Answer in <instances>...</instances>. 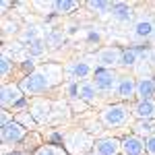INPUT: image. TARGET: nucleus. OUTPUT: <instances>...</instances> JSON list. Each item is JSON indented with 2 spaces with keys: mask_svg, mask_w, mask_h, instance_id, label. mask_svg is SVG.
<instances>
[{
  "mask_svg": "<svg viewBox=\"0 0 155 155\" xmlns=\"http://www.w3.org/2000/svg\"><path fill=\"white\" fill-rule=\"evenodd\" d=\"M50 71H52V66L44 71H35L27 74L25 79H21V83H19L21 91L25 95H35V93H44L46 89H50L54 85V79H50Z\"/></svg>",
  "mask_w": 155,
  "mask_h": 155,
  "instance_id": "obj_1",
  "label": "nucleus"
},
{
  "mask_svg": "<svg viewBox=\"0 0 155 155\" xmlns=\"http://www.w3.org/2000/svg\"><path fill=\"white\" fill-rule=\"evenodd\" d=\"M128 116H130V112H128V107L122 106V104H112V106L104 107V112H101V122L110 126V128H114V126H124L126 122H128Z\"/></svg>",
  "mask_w": 155,
  "mask_h": 155,
  "instance_id": "obj_2",
  "label": "nucleus"
},
{
  "mask_svg": "<svg viewBox=\"0 0 155 155\" xmlns=\"http://www.w3.org/2000/svg\"><path fill=\"white\" fill-rule=\"evenodd\" d=\"M118 79L120 77H116V72L110 71V68H97L95 77H93V85L97 87V91L110 93V91H116Z\"/></svg>",
  "mask_w": 155,
  "mask_h": 155,
  "instance_id": "obj_3",
  "label": "nucleus"
},
{
  "mask_svg": "<svg viewBox=\"0 0 155 155\" xmlns=\"http://www.w3.org/2000/svg\"><path fill=\"white\" fill-rule=\"evenodd\" d=\"M27 130H25V126H21L17 120H12L11 124H6V126H2L0 128V137H2V143L4 145H15L19 143V141H23Z\"/></svg>",
  "mask_w": 155,
  "mask_h": 155,
  "instance_id": "obj_4",
  "label": "nucleus"
},
{
  "mask_svg": "<svg viewBox=\"0 0 155 155\" xmlns=\"http://www.w3.org/2000/svg\"><path fill=\"white\" fill-rule=\"evenodd\" d=\"M25 93L21 91L19 85H4L2 87V107H17L25 99Z\"/></svg>",
  "mask_w": 155,
  "mask_h": 155,
  "instance_id": "obj_5",
  "label": "nucleus"
},
{
  "mask_svg": "<svg viewBox=\"0 0 155 155\" xmlns=\"http://www.w3.org/2000/svg\"><path fill=\"white\" fill-rule=\"evenodd\" d=\"M91 72H93V68H91L89 62H85V60H77V62H71V64H68V68H66V77H68L71 83H74V81H79V79H87Z\"/></svg>",
  "mask_w": 155,
  "mask_h": 155,
  "instance_id": "obj_6",
  "label": "nucleus"
},
{
  "mask_svg": "<svg viewBox=\"0 0 155 155\" xmlns=\"http://www.w3.org/2000/svg\"><path fill=\"white\" fill-rule=\"evenodd\" d=\"M93 149H95L97 155H120V151H122V141L112 139V137L99 139V141H95Z\"/></svg>",
  "mask_w": 155,
  "mask_h": 155,
  "instance_id": "obj_7",
  "label": "nucleus"
},
{
  "mask_svg": "<svg viewBox=\"0 0 155 155\" xmlns=\"http://www.w3.org/2000/svg\"><path fill=\"white\" fill-rule=\"evenodd\" d=\"M122 54H124V50H120V48H104L97 54V62L101 64V68H110L114 64H120Z\"/></svg>",
  "mask_w": 155,
  "mask_h": 155,
  "instance_id": "obj_8",
  "label": "nucleus"
},
{
  "mask_svg": "<svg viewBox=\"0 0 155 155\" xmlns=\"http://www.w3.org/2000/svg\"><path fill=\"white\" fill-rule=\"evenodd\" d=\"M145 141L137 134H130L122 141V155H145Z\"/></svg>",
  "mask_w": 155,
  "mask_h": 155,
  "instance_id": "obj_9",
  "label": "nucleus"
},
{
  "mask_svg": "<svg viewBox=\"0 0 155 155\" xmlns=\"http://www.w3.org/2000/svg\"><path fill=\"white\" fill-rule=\"evenodd\" d=\"M91 145H93L91 139H89L87 132H83V130H77V132H72L71 137H68V151H71V153L85 151V149H89Z\"/></svg>",
  "mask_w": 155,
  "mask_h": 155,
  "instance_id": "obj_10",
  "label": "nucleus"
},
{
  "mask_svg": "<svg viewBox=\"0 0 155 155\" xmlns=\"http://www.w3.org/2000/svg\"><path fill=\"white\" fill-rule=\"evenodd\" d=\"M116 95L122 99H130L137 95V81L132 77H120L116 85Z\"/></svg>",
  "mask_w": 155,
  "mask_h": 155,
  "instance_id": "obj_11",
  "label": "nucleus"
},
{
  "mask_svg": "<svg viewBox=\"0 0 155 155\" xmlns=\"http://www.w3.org/2000/svg\"><path fill=\"white\" fill-rule=\"evenodd\" d=\"M137 95L141 97V101L153 99V95H155V79L153 77H141L137 81Z\"/></svg>",
  "mask_w": 155,
  "mask_h": 155,
  "instance_id": "obj_12",
  "label": "nucleus"
},
{
  "mask_svg": "<svg viewBox=\"0 0 155 155\" xmlns=\"http://www.w3.org/2000/svg\"><path fill=\"white\" fill-rule=\"evenodd\" d=\"M134 118L137 120H153L155 118V99H145L139 101L134 110H132Z\"/></svg>",
  "mask_w": 155,
  "mask_h": 155,
  "instance_id": "obj_13",
  "label": "nucleus"
},
{
  "mask_svg": "<svg viewBox=\"0 0 155 155\" xmlns=\"http://www.w3.org/2000/svg\"><path fill=\"white\" fill-rule=\"evenodd\" d=\"M31 116L35 118V122H46L50 118V101H46V99H35L31 104Z\"/></svg>",
  "mask_w": 155,
  "mask_h": 155,
  "instance_id": "obj_14",
  "label": "nucleus"
},
{
  "mask_svg": "<svg viewBox=\"0 0 155 155\" xmlns=\"http://www.w3.org/2000/svg\"><path fill=\"white\" fill-rule=\"evenodd\" d=\"M132 8L128 6V4H124V2H114V6H112V17L116 19V21H120V23H128L132 19Z\"/></svg>",
  "mask_w": 155,
  "mask_h": 155,
  "instance_id": "obj_15",
  "label": "nucleus"
},
{
  "mask_svg": "<svg viewBox=\"0 0 155 155\" xmlns=\"http://www.w3.org/2000/svg\"><path fill=\"white\" fill-rule=\"evenodd\" d=\"M155 33V25L149 21V19H141V21H137L134 23V35L141 37V39H147V37H151Z\"/></svg>",
  "mask_w": 155,
  "mask_h": 155,
  "instance_id": "obj_16",
  "label": "nucleus"
},
{
  "mask_svg": "<svg viewBox=\"0 0 155 155\" xmlns=\"http://www.w3.org/2000/svg\"><path fill=\"white\" fill-rule=\"evenodd\" d=\"M79 97L85 99L87 104H93L97 97V87L93 83H89V81H83V83L79 85Z\"/></svg>",
  "mask_w": 155,
  "mask_h": 155,
  "instance_id": "obj_17",
  "label": "nucleus"
},
{
  "mask_svg": "<svg viewBox=\"0 0 155 155\" xmlns=\"http://www.w3.org/2000/svg\"><path fill=\"white\" fill-rule=\"evenodd\" d=\"M134 134H137V137L145 134V137L149 139L151 134H155V122L153 120H139V122L134 124Z\"/></svg>",
  "mask_w": 155,
  "mask_h": 155,
  "instance_id": "obj_18",
  "label": "nucleus"
},
{
  "mask_svg": "<svg viewBox=\"0 0 155 155\" xmlns=\"http://www.w3.org/2000/svg\"><path fill=\"white\" fill-rule=\"evenodd\" d=\"M77 8H79V2H74V0H58V2H54V11L58 15H68V12L77 11Z\"/></svg>",
  "mask_w": 155,
  "mask_h": 155,
  "instance_id": "obj_19",
  "label": "nucleus"
},
{
  "mask_svg": "<svg viewBox=\"0 0 155 155\" xmlns=\"http://www.w3.org/2000/svg\"><path fill=\"white\" fill-rule=\"evenodd\" d=\"M137 62H139V52H137L134 48L124 50V54H122V60H120V64H122V66H137Z\"/></svg>",
  "mask_w": 155,
  "mask_h": 155,
  "instance_id": "obj_20",
  "label": "nucleus"
},
{
  "mask_svg": "<svg viewBox=\"0 0 155 155\" xmlns=\"http://www.w3.org/2000/svg\"><path fill=\"white\" fill-rule=\"evenodd\" d=\"M33 155H66V151L58 145H41V147L35 149Z\"/></svg>",
  "mask_w": 155,
  "mask_h": 155,
  "instance_id": "obj_21",
  "label": "nucleus"
},
{
  "mask_svg": "<svg viewBox=\"0 0 155 155\" xmlns=\"http://www.w3.org/2000/svg\"><path fill=\"white\" fill-rule=\"evenodd\" d=\"M112 2H101V0H91V2H87V8L93 12H107L112 11Z\"/></svg>",
  "mask_w": 155,
  "mask_h": 155,
  "instance_id": "obj_22",
  "label": "nucleus"
},
{
  "mask_svg": "<svg viewBox=\"0 0 155 155\" xmlns=\"http://www.w3.org/2000/svg\"><path fill=\"white\" fill-rule=\"evenodd\" d=\"M11 71H12V60H11V56H8L6 52H2V60H0V77L6 79V77L11 74Z\"/></svg>",
  "mask_w": 155,
  "mask_h": 155,
  "instance_id": "obj_23",
  "label": "nucleus"
},
{
  "mask_svg": "<svg viewBox=\"0 0 155 155\" xmlns=\"http://www.w3.org/2000/svg\"><path fill=\"white\" fill-rule=\"evenodd\" d=\"M46 52V41L39 37V39H35L33 44H29V56L31 58H37V56H41Z\"/></svg>",
  "mask_w": 155,
  "mask_h": 155,
  "instance_id": "obj_24",
  "label": "nucleus"
},
{
  "mask_svg": "<svg viewBox=\"0 0 155 155\" xmlns=\"http://www.w3.org/2000/svg\"><path fill=\"white\" fill-rule=\"evenodd\" d=\"M21 39H23V41H29V44H33L35 39H39V29H37V25H29L23 33H21Z\"/></svg>",
  "mask_w": 155,
  "mask_h": 155,
  "instance_id": "obj_25",
  "label": "nucleus"
},
{
  "mask_svg": "<svg viewBox=\"0 0 155 155\" xmlns=\"http://www.w3.org/2000/svg\"><path fill=\"white\" fill-rule=\"evenodd\" d=\"M46 44H48L50 48H60L64 44V35L58 33V31H50L48 35H46Z\"/></svg>",
  "mask_w": 155,
  "mask_h": 155,
  "instance_id": "obj_26",
  "label": "nucleus"
},
{
  "mask_svg": "<svg viewBox=\"0 0 155 155\" xmlns=\"http://www.w3.org/2000/svg\"><path fill=\"white\" fill-rule=\"evenodd\" d=\"M17 122H19L21 126H25V128H29V126L33 128V126L37 124L35 118H33V116H31L29 112H19V114H17Z\"/></svg>",
  "mask_w": 155,
  "mask_h": 155,
  "instance_id": "obj_27",
  "label": "nucleus"
},
{
  "mask_svg": "<svg viewBox=\"0 0 155 155\" xmlns=\"http://www.w3.org/2000/svg\"><path fill=\"white\" fill-rule=\"evenodd\" d=\"M145 149L149 155H155V134H151L149 139H145Z\"/></svg>",
  "mask_w": 155,
  "mask_h": 155,
  "instance_id": "obj_28",
  "label": "nucleus"
},
{
  "mask_svg": "<svg viewBox=\"0 0 155 155\" xmlns=\"http://www.w3.org/2000/svg\"><path fill=\"white\" fill-rule=\"evenodd\" d=\"M23 68H25V71H29V74H31V72H35V60L29 56V58L23 62Z\"/></svg>",
  "mask_w": 155,
  "mask_h": 155,
  "instance_id": "obj_29",
  "label": "nucleus"
},
{
  "mask_svg": "<svg viewBox=\"0 0 155 155\" xmlns=\"http://www.w3.org/2000/svg\"><path fill=\"white\" fill-rule=\"evenodd\" d=\"M68 95L71 97H79V85L77 83H68Z\"/></svg>",
  "mask_w": 155,
  "mask_h": 155,
  "instance_id": "obj_30",
  "label": "nucleus"
},
{
  "mask_svg": "<svg viewBox=\"0 0 155 155\" xmlns=\"http://www.w3.org/2000/svg\"><path fill=\"white\" fill-rule=\"evenodd\" d=\"M11 114L8 112H2V126H6V124H11Z\"/></svg>",
  "mask_w": 155,
  "mask_h": 155,
  "instance_id": "obj_31",
  "label": "nucleus"
},
{
  "mask_svg": "<svg viewBox=\"0 0 155 155\" xmlns=\"http://www.w3.org/2000/svg\"><path fill=\"white\" fill-rule=\"evenodd\" d=\"M87 39H89V41H99V33H97V31H91V33L87 35Z\"/></svg>",
  "mask_w": 155,
  "mask_h": 155,
  "instance_id": "obj_32",
  "label": "nucleus"
},
{
  "mask_svg": "<svg viewBox=\"0 0 155 155\" xmlns=\"http://www.w3.org/2000/svg\"><path fill=\"white\" fill-rule=\"evenodd\" d=\"M8 6H11V2H8V0H4V2H2V11H6Z\"/></svg>",
  "mask_w": 155,
  "mask_h": 155,
  "instance_id": "obj_33",
  "label": "nucleus"
},
{
  "mask_svg": "<svg viewBox=\"0 0 155 155\" xmlns=\"http://www.w3.org/2000/svg\"><path fill=\"white\" fill-rule=\"evenodd\" d=\"M4 155H25V153H21V151H12V153H4Z\"/></svg>",
  "mask_w": 155,
  "mask_h": 155,
  "instance_id": "obj_34",
  "label": "nucleus"
},
{
  "mask_svg": "<svg viewBox=\"0 0 155 155\" xmlns=\"http://www.w3.org/2000/svg\"><path fill=\"white\" fill-rule=\"evenodd\" d=\"M89 155H97V153H89Z\"/></svg>",
  "mask_w": 155,
  "mask_h": 155,
  "instance_id": "obj_35",
  "label": "nucleus"
},
{
  "mask_svg": "<svg viewBox=\"0 0 155 155\" xmlns=\"http://www.w3.org/2000/svg\"><path fill=\"white\" fill-rule=\"evenodd\" d=\"M153 35H155V33H153Z\"/></svg>",
  "mask_w": 155,
  "mask_h": 155,
  "instance_id": "obj_36",
  "label": "nucleus"
}]
</instances>
